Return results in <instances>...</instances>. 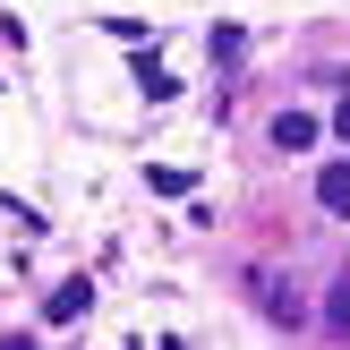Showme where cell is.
I'll return each instance as SVG.
<instances>
[{"mask_svg":"<svg viewBox=\"0 0 350 350\" xmlns=\"http://www.w3.org/2000/svg\"><path fill=\"white\" fill-rule=\"evenodd\" d=\"M273 146H282V154L317 146V120H308V111H282V120H273Z\"/></svg>","mask_w":350,"mask_h":350,"instance_id":"7a4b0ae2","label":"cell"},{"mask_svg":"<svg viewBox=\"0 0 350 350\" xmlns=\"http://www.w3.org/2000/svg\"><path fill=\"white\" fill-rule=\"evenodd\" d=\"M317 205L350 222V163H325V171H317Z\"/></svg>","mask_w":350,"mask_h":350,"instance_id":"6da1fadb","label":"cell"},{"mask_svg":"<svg viewBox=\"0 0 350 350\" xmlns=\"http://www.w3.org/2000/svg\"><path fill=\"white\" fill-rule=\"evenodd\" d=\"M85 299H94V291H85V282H60V291H51V325H68V317H85Z\"/></svg>","mask_w":350,"mask_h":350,"instance_id":"3957f363","label":"cell"},{"mask_svg":"<svg viewBox=\"0 0 350 350\" xmlns=\"http://www.w3.org/2000/svg\"><path fill=\"white\" fill-rule=\"evenodd\" d=\"M325 325H334V334H350V273L334 282V299H325Z\"/></svg>","mask_w":350,"mask_h":350,"instance_id":"277c9868","label":"cell"}]
</instances>
